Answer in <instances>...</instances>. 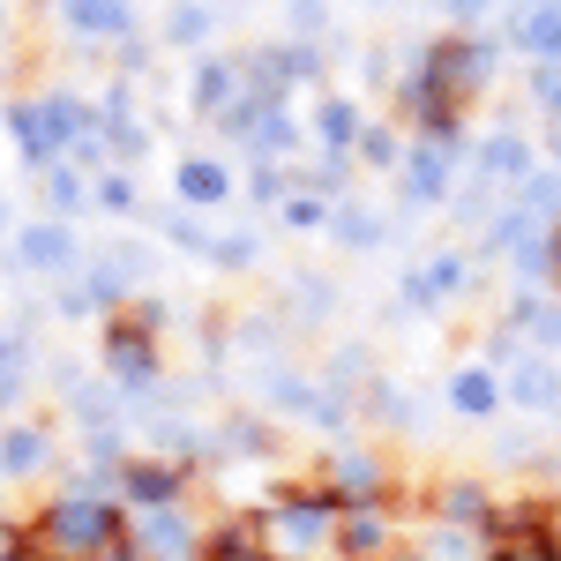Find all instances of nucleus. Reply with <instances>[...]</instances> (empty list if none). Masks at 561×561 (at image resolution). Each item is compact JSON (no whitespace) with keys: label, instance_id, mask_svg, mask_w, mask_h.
<instances>
[{"label":"nucleus","instance_id":"1","mask_svg":"<svg viewBox=\"0 0 561 561\" xmlns=\"http://www.w3.org/2000/svg\"><path fill=\"white\" fill-rule=\"evenodd\" d=\"M105 539H113V517H105V510H60V517H53V547H68V554H90V547H105Z\"/></svg>","mask_w":561,"mask_h":561},{"label":"nucleus","instance_id":"2","mask_svg":"<svg viewBox=\"0 0 561 561\" xmlns=\"http://www.w3.org/2000/svg\"><path fill=\"white\" fill-rule=\"evenodd\" d=\"M486 173H524V142L517 135H494V142H486Z\"/></svg>","mask_w":561,"mask_h":561},{"label":"nucleus","instance_id":"3","mask_svg":"<svg viewBox=\"0 0 561 561\" xmlns=\"http://www.w3.org/2000/svg\"><path fill=\"white\" fill-rule=\"evenodd\" d=\"M494 404V382L486 375H457V412H486Z\"/></svg>","mask_w":561,"mask_h":561},{"label":"nucleus","instance_id":"4","mask_svg":"<svg viewBox=\"0 0 561 561\" xmlns=\"http://www.w3.org/2000/svg\"><path fill=\"white\" fill-rule=\"evenodd\" d=\"M345 547H352V554H375V547H382V517H352L345 524Z\"/></svg>","mask_w":561,"mask_h":561},{"label":"nucleus","instance_id":"5","mask_svg":"<svg viewBox=\"0 0 561 561\" xmlns=\"http://www.w3.org/2000/svg\"><path fill=\"white\" fill-rule=\"evenodd\" d=\"M524 404H554V397H561V382H554V375H547V367H531V375H524Z\"/></svg>","mask_w":561,"mask_h":561},{"label":"nucleus","instance_id":"6","mask_svg":"<svg viewBox=\"0 0 561 561\" xmlns=\"http://www.w3.org/2000/svg\"><path fill=\"white\" fill-rule=\"evenodd\" d=\"M412 187H420V195H442V150L412 158Z\"/></svg>","mask_w":561,"mask_h":561},{"label":"nucleus","instance_id":"7","mask_svg":"<svg viewBox=\"0 0 561 561\" xmlns=\"http://www.w3.org/2000/svg\"><path fill=\"white\" fill-rule=\"evenodd\" d=\"M531 90H539V105H547V113H561V60H547V68L531 76Z\"/></svg>","mask_w":561,"mask_h":561},{"label":"nucleus","instance_id":"8","mask_svg":"<svg viewBox=\"0 0 561 561\" xmlns=\"http://www.w3.org/2000/svg\"><path fill=\"white\" fill-rule=\"evenodd\" d=\"M457 277H465V270H457V262H434V270H427V285H420V300H442V293H449V285H457Z\"/></svg>","mask_w":561,"mask_h":561},{"label":"nucleus","instance_id":"9","mask_svg":"<svg viewBox=\"0 0 561 561\" xmlns=\"http://www.w3.org/2000/svg\"><path fill=\"white\" fill-rule=\"evenodd\" d=\"M217 187H225V180H217V173H210V165H195V173H187V195H195V203H210Z\"/></svg>","mask_w":561,"mask_h":561},{"label":"nucleus","instance_id":"10","mask_svg":"<svg viewBox=\"0 0 561 561\" xmlns=\"http://www.w3.org/2000/svg\"><path fill=\"white\" fill-rule=\"evenodd\" d=\"M210 561H262L255 547H248V539H217V554Z\"/></svg>","mask_w":561,"mask_h":561},{"label":"nucleus","instance_id":"11","mask_svg":"<svg viewBox=\"0 0 561 561\" xmlns=\"http://www.w3.org/2000/svg\"><path fill=\"white\" fill-rule=\"evenodd\" d=\"M135 494H173V472H135Z\"/></svg>","mask_w":561,"mask_h":561},{"label":"nucleus","instance_id":"12","mask_svg":"<svg viewBox=\"0 0 561 561\" xmlns=\"http://www.w3.org/2000/svg\"><path fill=\"white\" fill-rule=\"evenodd\" d=\"M457 8H465V15H479V8H486V0H457Z\"/></svg>","mask_w":561,"mask_h":561}]
</instances>
